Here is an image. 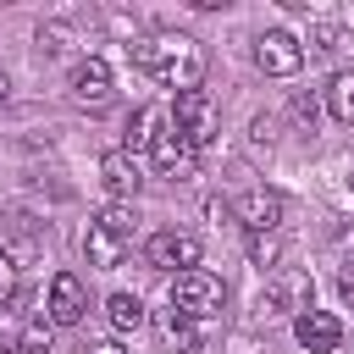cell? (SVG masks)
I'll list each match as a JSON object with an SVG mask.
<instances>
[{"instance_id": "obj_23", "label": "cell", "mask_w": 354, "mask_h": 354, "mask_svg": "<svg viewBox=\"0 0 354 354\" xmlns=\"http://www.w3.org/2000/svg\"><path fill=\"white\" fill-rule=\"evenodd\" d=\"M17 299V266H11V254L0 249V304H11Z\"/></svg>"}, {"instance_id": "obj_7", "label": "cell", "mask_w": 354, "mask_h": 354, "mask_svg": "<svg viewBox=\"0 0 354 354\" xmlns=\"http://www.w3.org/2000/svg\"><path fill=\"white\" fill-rule=\"evenodd\" d=\"M144 260L155 266V271H194L199 266V238L194 232H177V227H166V232H155L149 243H144Z\"/></svg>"}, {"instance_id": "obj_17", "label": "cell", "mask_w": 354, "mask_h": 354, "mask_svg": "<svg viewBox=\"0 0 354 354\" xmlns=\"http://www.w3.org/2000/svg\"><path fill=\"white\" fill-rule=\"evenodd\" d=\"M50 343H55L50 315H28V321H22V332H17V354H50Z\"/></svg>"}, {"instance_id": "obj_8", "label": "cell", "mask_w": 354, "mask_h": 354, "mask_svg": "<svg viewBox=\"0 0 354 354\" xmlns=\"http://www.w3.org/2000/svg\"><path fill=\"white\" fill-rule=\"evenodd\" d=\"M149 160H155V171L160 177H171V183H194L199 177V155L171 133V122L155 133V144H149Z\"/></svg>"}, {"instance_id": "obj_1", "label": "cell", "mask_w": 354, "mask_h": 354, "mask_svg": "<svg viewBox=\"0 0 354 354\" xmlns=\"http://www.w3.org/2000/svg\"><path fill=\"white\" fill-rule=\"evenodd\" d=\"M127 61L138 66V72H149L155 83H166V88H199V77H205V44L194 39V33H177V28H160V33H149V39H133L127 44Z\"/></svg>"}, {"instance_id": "obj_6", "label": "cell", "mask_w": 354, "mask_h": 354, "mask_svg": "<svg viewBox=\"0 0 354 354\" xmlns=\"http://www.w3.org/2000/svg\"><path fill=\"white\" fill-rule=\"evenodd\" d=\"M72 100L83 105V111H105L111 100H116V77H111V66L100 61V55H83L77 66H72Z\"/></svg>"}, {"instance_id": "obj_11", "label": "cell", "mask_w": 354, "mask_h": 354, "mask_svg": "<svg viewBox=\"0 0 354 354\" xmlns=\"http://www.w3.org/2000/svg\"><path fill=\"white\" fill-rule=\"evenodd\" d=\"M293 337H299V348H310V354H332L337 343H343V321L332 315V310H304V315H293Z\"/></svg>"}, {"instance_id": "obj_25", "label": "cell", "mask_w": 354, "mask_h": 354, "mask_svg": "<svg viewBox=\"0 0 354 354\" xmlns=\"http://www.w3.org/2000/svg\"><path fill=\"white\" fill-rule=\"evenodd\" d=\"M83 354H127V348H122V343H116V337H100V343H88V348H83Z\"/></svg>"}, {"instance_id": "obj_13", "label": "cell", "mask_w": 354, "mask_h": 354, "mask_svg": "<svg viewBox=\"0 0 354 354\" xmlns=\"http://www.w3.org/2000/svg\"><path fill=\"white\" fill-rule=\"evenodd\" d=\"M127 249H133V238H122V232H111V227L88 221V232H83V260H88L94 271L122 266V260H127Z\"/></svg>"}, {"instance_id": "obj_26", "label": "cell", "mask_w": 354, "mask_h": 354, "mask_svg": "<svg viewBox=\"0 0 354 354\" xmlns=\"http://www.w3.org/2000/svg\"><path fill=\"white\" fill-rule=\"evenodd\" d=\"M337 288H343V299H354V271H343V277H337Z\"/></svg>"}, {"instance_id": "obj_19", "label": "cell", "mask_w": 354, "mask_h": 354, "mask_svg": "<svg viewBox=\"0 0 354 354\" xmlns=\"http://www.w3.org/2000/svg\"><path fill=\"white\" fill-rule=\"evenodd\" d=\"M100 227H111V232H122V238H133V227H138V216H133V205H122V199H111L100 216H94Z\"/></svg>"}, {"instance_id": "obj_5", "label": "cell", "mask_w": 354, "mask_h": 354, "mask_svg": "<svg viewBox=\"0 0 354 354\" xmlns=\"http://www.w3.org/2000/svg\"><path fill=\"white\" fill-rule=\"evenodd\" d=\"M254 66L271 72V77H293L304 66V39H293L288 28H266L254 39Z\"/></svg>"}, {"instance_id": "obj_15", "label": "cell", "mask_w": 354, "mask_h": 354, "mask_svg": "<svg viewBox=\"0 0 354 354\" xmlns=\"http://www.w3.org/2000/svg\"><path fill=\"white\" fill-rule=\"evenodd\" d=\"M105 321H111V332H138L149 321V310H144L138 293H111L105 299Z\"/></svg>"}, {"instance_id": "obj_4", "label": "cell", "mask_w": 354, "mask_h": 354, "mask_svg": "<svg viewBox=\"0 0 354 354\" xmlns=\"http://www.w3.org/2000/svg\"><path fill=\"white\" fill-rule=\"evenodd\" d=\"M310 271H293V266H282V271H271L266 277V293H260V310L266 315H304L310 310Z\"/></svg>"}, {"instance_id": "obj_21", "label": "cell", "mask_w": 354, "mask_h": 354, "mask_svg": "<svg viewBox=\"0 0 354 354\" xmlns=\"http://www.w3.org/2000/svg\"><path fill=\"white\" fill-rule=\"evenodd\" d=\"M337 44H343V28L337 22H315L310 28V50H337Z\"/></svg>"}, {"instance_id": "obj_27", "label": "cell", "mask_w": 354, "mask_h": 354, "mask_svg": "<svg viewBox=\"0 0 354 354\" xmlns=\"http://www.w3.org/2000/svg\"><path fill=\"white\" fill-rule=\"evenodd\" d=\"M188 354H216V343H210V337H205V343H194V348H188Z\"/></svg>"}, {"instance_id": "obj_22", "label": "cell", "mask_w": 354, "mask_h": 354, "mask_svg": "<svg viewBox=\"0 0 354 354\" xmlns=\"http://www.w3.org/2000/svg\"><path fill=\"white\" fill-rule=\"evenodd\" d=\"M271 138H277V122H271V116H254V122H249V144H254V149H271Z\"/></svg>"}, {"instance_id": "obj_18", "label": "cell", "mask_w": 354, "mask_h": 354, "mask_svg": "<svg viewBox=\"0 0 354 354\" xmlns=\"http://www.w3.org/2000/svg\"><path fill=\"white\" fill-rule=\"evenodd\" d=\"M249 260L266 271V266H277L282 260V232H249Z\"/></svg>"}, {"instance_id": "obj_9", "label": "cell", "mask_w": 354, "mask_h": 354, "mask_svg": "<svg viewBox=\"0 0 354 354\" xmlns=\"http://www.w3.org/2000/svg\"><path fill=\"white\" fill-rule=\"evenodd\" d=\"M50 326H77L88 315V293H83V277L77 271H55L50 277Z\"/></svg>"}, {"instance_id": "obj_16", "label": "cell", "mask_w": 354, "mask_h": 354, "mask_svg": "<svg viewBox=\"0 0 354 354\" xmlns=\"http://www.w3.org/2000/svg\"><path fill=\"white\" fill-rule=\"evenodd\" d=\"M321 94H326V111H332V122H343V127H354V66H343V72H332V83H326Z\"/></svg>"}, {"instance_id": "obj_24", "label": "cell", "mask_w": 354, "mask_h": 354, "mask_svg": "<svg viewBox=\"0 0 354 354\" xmlns=\"http://www.w3.org/2000/svg\"><path fill=\"white\" fill-rule=\"evenodd\" d=\"M293 116H299V122H304V127L315 133V116H321V105H315L310 94H293Z\"/></svg>"}, {"instance_id": "obj_12", "label": "cell", "mask_w": 354, "mask_h": 354, "mask_svg": "<svg viewBox=\"0 0 354 354\" xmlns=\"http://www.w3.org/2000/svg\"><path fill=\"white\" fill-rule=\"evenodd\" d=\"M100 183H105V194H111V199H122V205H133V194L144 188L138 160H133L127 149H105V155H100Z\"/></svg>"}, {"instance_id": "obj_2", "label": "cell", "mask_w": 354, "mask_h": 354, "mask_svg": "<svg viewBox=\"0 0 354 354\" xmlns=\"http://www.w3.org/2000/svg\"><path fill=\"white\" fill-rule=\"evenodd\" d=\"M171 133L199 155V149H210L216 144V133H221V111H216V100H210V88H183L177 100H171Z\"/></svg>"}, {"instance_id": "obj_10", "label": "cell", "mask_w": 354, "mask_h": 354, "mask_svg": "<svg viewBox=\"0 0 354 354\" xmlns=\"http://www.w3.org/2000/svg\"><path fill=\"white\" fill-rule=\"evenodd\" d=\"M227 210H232L249 232H277V221H282V194H271V188H243Z\"/></svg>"}, {"instance_id": "obj_29", "label": "cell", "mask_w": 354, "mask_h": 354, "mask_svg": "<svg viewBox=\"0 0 354 354\" xmlns=\"http://www.w3.org/2000/svg\"><path fill=\"white\" fill-rule=\"evenodd\" d=\"M348 183H354V171H348Z\"/></svg>"}, {"instance_id": "obj_3", "label": "cell", "mask_w": 354, "mask_h": 354, "mask_svg": "<svg viewBox=\"0 0 354 354\" xmlns=\"http://www.w3.org/2000/svg\"><path fill=\"white\" fill-rule=\"evenodd\" d=\"M221 304H227V282H221L216 271L194 266V271H177V277H171V310H177V315H188V321H216Z\"/></svg>"}, {"instance_id": "obj_28", "label": "cell", "mask_w": 354, "mask_h": 354, "mask_svg": "<svg viewBox=\"0 0 354 354\" xmlns=\"http://www.w3.org/2000/svg\"><path fill=\"white\" fill-rule=\"evenodd\" d=\"M6 88H11V83H6V72H0V105H6Z\"/></svg>"}, {"instance_id": "obj_20", "label": "cell", "mask_w": 354, "mask_h": 354, "mask_svg": "<svg viewBox=\"0 0 354 354\" xmlns=\"http://www.w3.org/2000/svg\"><path fill=\"white\" fill-rule=\"evenodd\" d=\"M160 326H166V337H171V343H183V348L205 343V337H199V321H188V315H177V310H166V321H160Z\"/></svg>"}, {"instance_id": "obj_14", "label": "cell", "mask_w": 354, "mask_h": 354, "mask_svg": "<svg viewBox=\"0 0 354 354\" xmlns=\"http://www.w3.org/2000/svg\"><path fill=\"white\" fill-rule=\"evenodd\" d=\"M160 127H166V111H160V105H138V111L127 116V144H122V149H127V155H138V149H149Z\"/></svg>"}]
</instances>
